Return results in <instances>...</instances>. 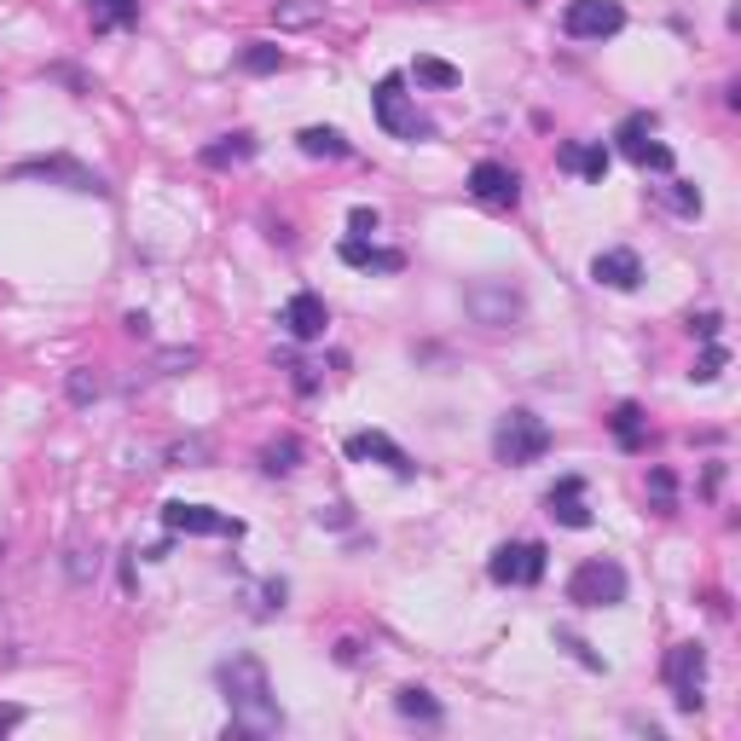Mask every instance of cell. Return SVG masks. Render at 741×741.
Wrapping results in <instances>:
<instances>
[{
  "label": "cell",
  "instance_id": "cell-3",
  "mask_svg": "<svg viewBox=\"0 0 741 741\" xmlns=\"http://www.w3.org/2000/svg\"><path fill=\"white\" fill-rule=\"evenodd\" d=\"M568 603H580V608L626 603V568L614 562V556H585V562L568 573Z\"/></svg>",
  "mask_w": 741,
  "mask_h": 741
},
{
  "label": "cell",
  "instance_id": "cell-4",
  "mask_svg": "<svg viewBox=\"0 0 741 741\" xmlns=\"http://www.w3.org/2000/svg\"><path fill=\"white\" fill-rule=\"evenodd\" d=\"M464 307L476 314V324H487V331H510V324H522V314H527L522 290H510V284H499V278L469 284V290H464Z\"/></svg>",
  "mask_w": 741,
  "mask_h": 741
},
{
  "label": "cell",
  "instance_id": "cell-5",
  "mask_svg": "<svg viewBox=\"0 0 741 741\" xmlns=\"http://www.w3.org/2000/svg\"><path fill=\"white\" fill-rule=\"evenodd\" d=\"M666 684L677 713H702V684H707V649L702 643H677L666 654Z\"/></svg>",
  "mask_w": 741,
  "mask_h": 741
},
{
  "label": "cell",
  "instance_id": "cell-35",
  "mask_svg": "<svg viewBox=\"0 0 741 741\" xmlns=\"http://www.w3.org/2000/svg\"><path fill=\"white\" fill-rule=\"evenodd\" d=\"M18 725H24V707H0V736L18 730Z\"/></svg>",
  "mask_w": 741,
  "mask_h": 741
},
{
  "label": "cell",
  "instance_id": "cell-36",
  "mask_svg": "<svg viewBox=\"0 0 741 741\" xmlns=\"http://www.w3.org/2000/svg\"><path fill=\"white\" fill-rule=\"evenodd\" d=\"M319 522H331V527H347V504H331V510H319Z\"/></svg>",
  "mask_w": 741,
  "mask_h": 741
},
{
  "label": "cell",
  "instance_id": "cell-32",
  "mask_svg": "<svg viewBox=\"0 0 741 741\" xmlns=\"http://www.w3.org/2000/svg\"><path fill=\"white\" fill-rule=\"evenodd\" d=\"M278 18H284V24H314L319 7H307V0H290V7H278Z\"/></svg>",
  "mask_w": 741,
  "mask_h": 741
},
{
  "label": "cell",
  "instance_id": "cell-13",
  "mask_svg": "<svg viewBox=\"0 0 741 741\" xmlns=\"http://www.w3.org/2000/svg\"><path fill=\"white\" fill-rule=\"evenodd\" d=\"M278 324H284V331H290L296 342H319L324 324H331V307H324V296H314V290H296L290 301H284Z\"/></svg>",
  "mask_w": 741,
  "mask_h": 741
},
{
  "label": "cell",
  "instance_id": "cell-10",
  "mask_svg": "<svg viewBox=\"0 0 741 741\" xmlns=\"http://www.w3.org/2000/svg\"><path fill=\"white\" fill-rule=\"evenodd\" d=\"M492 580L499 585H539L545 580V545L533 539H516V545H499L492 550Z\"/></svg>",
  "mask_w": 741,
  "mask_h": 741
},
{
  "label": "cell",
  "instance_id": "cell-11",
  "mask_svg": "<svg viewBox=\"0 0 741 741\" xmlns=\"http://www.w3.org/2000/svg\"><path fill=\"white\" fill-rule=\"evenodd\" d=\"M162 527L169 533H220V539H238L243 533V522H232V516H220V510H209V504H162Z\"/></svg>",
  "mask_w": 741,
  "mask_h": 741
},
{
  "label": "cell",
  "instance_id": "cell-24",
  "mask_svg": "<svg viewBox=\"0 0 741 741\" xmlns=\"http://www.w3.org/2000/svg\"><path fill=\"white\" fill-rule=\"evenodd\" d=\"M238 65L250 76H273V70H284V53L273 47V41H250V47L238 53Z\"/></svg>",
  "mask_w": 741,
  "mask_h": 741
},
{
  "label": "cell",
  "instance_id": "cell-17",
  "mask_svg": "<svg viewBox=\"0 0 741 741\" xmlns=\"http://www.w3.org/2000/svg\"><path fill=\"white\" fill-rule=\"evenodd\" d=\"M556 162H562L568 174H585L591 185H603V174H608V151L603 146H562Z\"/></svg>",
  "mask_w": 741,
  "mask_h": 741
},
{
  "label": "cell",
  "instance_id": "cell-30",
  "mask_svg": "<svg viewBox=\"0 0 741 741\" xmlns=\"http://www.w3.org/2000/svg\"><path fill=\"white\" fill-rule=\"evenodd\" d=\"M197 365V347H169V354L157 360V371H192Z\"/></svg>",
  "mask_w": 741,
  "mask_h": 741
},
{
  "label": "cell",
  "instance_id": "cell-27",
  "mask_svg": "<svg viewBox=\"0 0 741 741\" xmlns=\"http://www.w3.org/2000/svg\"><path fill=\"white\" fill-rule=\"evenodd\" d=\"M203 458H209V441H197V435H192V441H174V446H169V464H180V469H197Z\"/></svg>",
  "mask_w": 741,
  "mask_h": 741
},
{
  "label": "cell",
  "instance_id": "cell-14",
  "mask_svg": "<svg viewBox=\"0 0 741 741\" xmlns=\"http://www.w3.org/2000/svg\"><path fill=\"white\" fill-rule=\"evenodd\" d=\"M649 134H654V116H649V111H637V116L620 122V146H626V157L637 162V169H661V174H666V169H672V151L654 146Z\"/></svg>",
  "mask_w": 741,
  "mask_h": 741
},
{
  "label": "cell",
  "instance_id": "cell-26",
  "mask_svg": "<svg viewBox=\"0 0 741 741\" xmlns=\"http://www.w3.org/2000/svg\"><path fill=\"white\" fill-rule=\"evenodd\" d=\"M608 423H614V441H620V446H637V441H643V411H637V406H620Z\"/></svg>",
  "mask_w": 741,
  "mask_h": 741
},
{
  "label": "cell",
  "instance_id": "cell-33",
  "mask_svg": "<svg viewBox=\"0 0 741 741\" xmlns=\"http://www.w3.org/2000/svg\"><path fill=\"white\" fill-rule=\"evenodd\" d=\"M347 226H354L360 238H371V232H377V209H365V203H360V209L347 215Z\"/></svg>",
  "mask_w": 741,
  "mask_h": 741
},
{
  "label": "cell",
  "instance_id": "cell-9",
  "mask_svg": "<svg viewBox=\"0 0 741 741\" xmlns=\"http://www.w3.org/2000/svg\"><path fill=\"white\" fill-rule=\"evenodd\" d=\"M469 197L487 203V209H516V203H522V174L510 169V162L481 157L476 169H469Z\"/></svg>",
  "mask_w": 741,
  "mask_h": 741
},
{
  "label": "cell",
  "instance_id": "cell-25",
  "mask_svg": "<svg viewBox=\"0 0 741 741\" xmlns=\"http://www.w3.org/2000/svg\"><path fill=\"white\" fill-rule=\"evenodd\" d=\"M411 76H418L423 88H458V81H464L458 70L446 65V58H418V65H411Z\"/></svg>",
  "mask_w": 741,
  "mask_h": 741
},
{
  "label": "cell",
  "instance_id": "cell-23",
  "mask_svg": "<svg viewBox=\"0 0 741 741\" xmlns=\"http://www.w3.org/2000/svg\"><path fill=\"white\" fill-rule=\"evenodd\" d=\"M296 464H301V441H296V435H284V441H273V446L261 452V469H266V476H290Z\"/></svg>",
  "mask_w": 741,
  "mask_h": 741
},
{
  "label": "cell",
  "instance_id": "cell-8",
  "mask_svg": "<svg viewBox=\"0 0 741 741\" xmlns=\"http://www.w3.org/2000/svg\"><path fill=\"white\" fill-rule=\"evenodd\" d=\"M562 30L573 41H608V35L626 30V7H620V0H568Z\"/></svg>",
  "mask_w": 741,
  "mask_h": 741
},
{
  "label": "cell",
  "instance_id": "cell-18",
  "mask_svg": "<svg viewBox=\"0 0 741 741\" xmlns=\"http://www.w3.org/2000/svg\"><path fill=\"white\" fill-rule=\"evenodd\" d=\"M342 261L347 266H377V273H400V266H406L400 250H377V243H365V238H347L342 243Z\"/></svg>",
  "mask_w": 741,
  "mask_h": 741
},
{
  "label": "cell",
  "instance_id": "cell-21",
  "mask_svg": "<svg viewBox=\"0 0 741 741\" xmlns=\"http://www.w3.org/2000/svg\"><path fill=\"white\" fill-rule=\"evenodd\" d=\"M296 146H301L307 157H331V162L354 151V146H347V139H342L337 128H301V134H296Z\"/></svg>",
  "mask_w": 741,
  "mask_h": 741
},
{
  "label": "cell",
  "instance_id": "cell-19",
  "mask_svg": "<svg viewBox=\"0 0 741 741\" xmlns=\"http://www.w3.org/2000/svg\"><path fill=\"white\" fill-rule=\"evenodd\" d=\"M93 30H128L139 24V0H88Z\"/></svg>",
  "mask_w": 741,
  "mask_h": 741
},
{
  "label": "cell",
  "instance_id": "cell-20",
  "mask_svg": "<svg viewBox=\"0 0 741 741\" xmlns=\"http://www.w3.org/2000/svg\"><path fill=\"white\" fill-rule=\"evenodd\" d=\"M395 707H400V718H418V725H441V702H435L429 689H418V684L395 689Z\"/></svg>",
  "mask_w": 741,
  "mask_h": 741
},
{
  "label": "cell",
  "instance_id": "cell-7",
  "mask_svg": "<svg viewBox=\"0 0 741 741\" xmlns=\"http://www.w3.org/2000/svg\"><path fill=\"white\" fill-rule=\"evenodd\" d=\"M371 111H377L383 134H395V139H418V134H423V116L411 111L406 76H383V81H377V93H371Z\"/></svg>",
  "mask_w": 741,
  "mask_h": 741
},
{
  "label": "cell",
  "instance_id": "cell-34",
  "mask_svg": "<svg viewBox=\"0 0 741 741\" xmlns=\"http://www.w3.org/2000/svg\"><path fill=\"white\" fill-rule=\"evenodd\" d=\"M649 492H654L661 504H672V476H666V469H654V476H649Z\"/></svg>",
  "mask_w": 741,
  "mask_h": 741
},
{
  "label": "cell",
  "instance_id": "cell-29",
  "mask_svg": "<svg viewBox=\"0 0 741 741\" xmlns=\"http://www.w3.org/2000/svg\"><path fill=\"white\" fill-rule=\"evenodd\" d=\"M70 400H76V406L99 400V377H88V371H76V377H70Z\"/></svg>",
  "mask_w": 741,
  "mask_h": 741
},
{
  "label": "cell",
  "instance_id": "cell-15",
  "mask_svg": "<svg viewBox=\"0 0 741 741\" xmlns=\"http://www.w3.org/2000/svg\"><path fill=\"white\" fill-rule=\"evenodd\" d=\"M591 278L603 290H637L643 284V261H637V250H603L591 261Z\"/></svg>",
  "mask_w": 741,
  "mask_h": 741
},
{
  "label": "cell",
  "instance_id": "cell-12",
  "mask_svg": "<svg viewBox=\"0 0 741 741\" xmlns=\"http://www.w3.org/2000/svg\"><path fill=\"white\" fill-rule=\"evenodd\" d=\"M347 458H360V464H383V469H395V476H418V464H411V452L395 446L383 435V429H360V435H347Z\"/></svg>",
  "mask_w": 741,
  "mask_h": 741
},
{
  "label": "cell",
  "instance_id": "cell-6",
  "mask_svg": "<svg viewBox=\"0 0 741 741\" xmlns=\"http://www.w3.org/2000/svg\"><path fill=\"white\" fill-rule=\"evenodd\" d=\"M12 180H53V185H65V192H93V197L111 192L105 174L81 169L76 157H30V162H18V169H12Z\"/></svg>",
  "mask_w": 741,
  "mask_h": 741
},
{
  "label": "cell",
  "instance_id": "cell-22",
  "mask_svg": "<svg viewBox=\"0 0 741 741\" xmlns=\"http://www.w3.org/2000/svg\"><path fill=\"white\" fill-rule=\"evenodd\" d=\"M250 157H255V134H226L220 146L203 151V162H209V169H226V162H250Z\"/></svg>",
  "mask_w": 741,
  "mask_h": 741
},
{
  "label": "cell",
  "instance_id": "cell-31",
  "mask_svg": "<svg viewBox=\"0 0 741 741\" xmlns=\"http://www.w3.org/2000/svg\"><path fill=\"white\" fill-rule=\"evenodd\" d=\"M672 185H677V192H672V203H677V209H684V215H702V192H695L689 180H672Z\"/></svg>",
  "mask_w": 741,
  "mask_h": 741
},
{
  "label": "cell",
  "instance_id": "cell-37",
  "mask_svg": "<svg viewBox=\"0 0 741 741\" xmlns=\"http://www.w3.org/2000/svg\"><path fill=\"white\" fill-rule=\"evenodd\" d=\"M695 331H702V337L713 342V337H718V314H702V319H695Z\"/></svg>",
  "mask_w": 741,
  "mask_h": 741
},
{
  "label": "cell",
  "instance_id": "cell-28",
  "mask_svg": "<svg viewBox=\"0 0 741 741\" xmlns=\"http://www.w3.org/2000/svg\"><path fill=\"white\" fill-rule=\"evenodd\" d=\"M718 371H725V347H707V354H702V365H695L689 377H695V383H713Z\"/></svg>",
  "mask_w": 741,
  "mask_h": 741
},
{
  "label": "cell",
  "instance_id": "cell-16",
  "mask_svg": "<svg viewBox=\"0 0 741 741\" xmlns=\"http://www.w3.org/2000/svg\"><path fill=\"white\" fill-rule=\"evenodd\" d=\"M545 510H550V522H562V527H591V510H585V481L580 476H562L550 492H545Z\"/></svg>",
  "mask_w": 741,
  "mask_h": 741
},
{
  "label": "cell",
  "instance_id": "cell-1",
  "mask_svg": "<svg viewBox=\"0 0 741 741\" xmlns=\"http://www.w3.org/2000/svg\"><path fill=\"white\" fill-rule=\"evenodd\" d=\"M220 695L226 707H232V725L226 736H250V741H273L284 730V713H278V695H273V677L255 654H232V661H220Z\"/></svg>",
  "mask_w": 741,
  "mask_h": 741
},
{
  "label": "cell",
  "instance_id": "cell-2",
  "mask_svg": "<svg viewBox=\"0 0 741 741\" xmlns=\"http://www.w3.org/2000/svg\"><path fill=\"white\" fill-rule=\"evenodd\" d=\"M550 452V429L545 418H533V411H504V423H499V435H492V458L510 464V469H522V464H539Z\"/></svg>",
  "mask_w": 741,
  "mask_h": 741
}]
</instances>
